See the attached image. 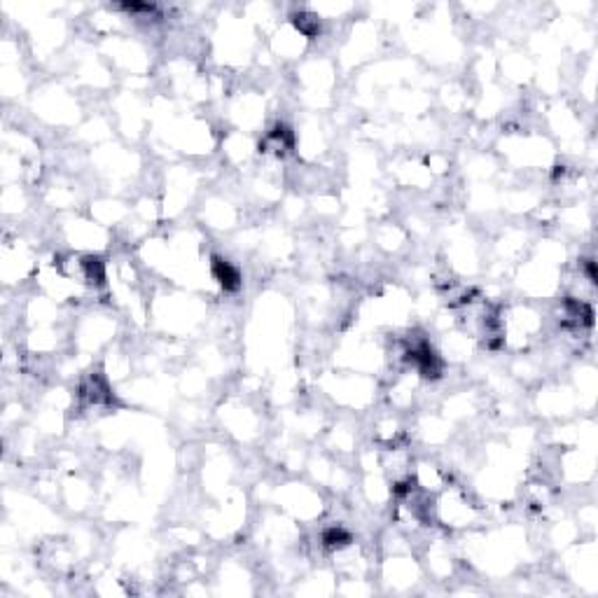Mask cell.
<instances>
[{"label":"cell","mask_w":598,"mask_h":598,"mask_svg":"<svg viewBox=\"0 0 598 598\" xmlns=\"http://www.w3.org/2000/svg\"><path fill=\"white\" fill-rule=\"evenodd\" d=\"M211 271H213V278L225 287L227 292H234L241 287V271L229 262L225 257H218L215 255L211 259Z\"/></svg>","instance_id":"6da1fadb"},{"label":"cell","mask_w":598,"mask_h":598,"mask_svg":"<svg viewBox=\"0 0 598 598\" xmlns=\"http://www.w3.org/2000/svg\"><path fill=\"white\" fill-rule=\"evenodd\" d=\"M323 545L330 547V550H342V547L351 545V533H346L344 528H327L323 533Z\"/></svg>","instance_id":"7a4b0ae2"}]
</instances>
